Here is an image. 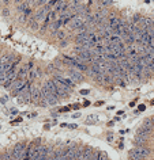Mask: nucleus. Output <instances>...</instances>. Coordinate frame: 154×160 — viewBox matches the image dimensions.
Instances as JSON below:
<instances>
[{"mask_svg": "<svg viewBox=\"0 0 154 160\" xmlns=\"http://www.w3.org/2000/svg\"><path fill=\"white\" fill-rule=\"evenodd\" d=\"M26 149H27V142L26 141H21L17 142L11 149V156L15 160H23L26 157Z\"/></svg>", "mask_w": 154, "mask_h": 160, "instance_id": "f257e3e1", "label": "nucleus"}, {"mask_svg": "<svg viewBox=\"0 0 154 160\" xmlns=\"http://www.w3.org/2000/svg\"><path fill=\"white\" fill-rule=\"evenodd\" d=\"M67 76L75 83H82L85 79V73L78 71L77 68H67Z\"/></svg>", "mask_w": 154, "mask_h": 160, "instance_id": "f03ea898", "label": "nucleus"}, {"mask_svg": "<svg viewBox=\"0 0 154 160\" xmlns=\"http://www.w3.org/2000/svg\"><path fill=\"white\" fill-rule=\"evenodd\" d=\"M134 149H135L136 153L141 156L143 160L147 159V156H150V153H151V152H150V149L146 147V145H139V147H134Z\"/></svg>", "mask_w": 154, "mask_h": 160, "instance_id": "7ed1b4c3", "label": "nucleus"}, {"mask_svg": "<svg viewBox=\"0 0 154 160\" xmlns=\"http://www.w3.org/2000/svg\"><path fill=\"white\" fill-rule=\"evenodd\" d=\"M30 99H32V103H38V101L41 99V91L37 87L33 85L32 87V92H30Z\"/></svg>", "mask_w": 154, "mask_h": 160, "instance_id": "20e7f679", "label": "nucleus"}, {"mask_svg": "<svg viewBox=\"0 0 154 160\" xmlns=\"http://www.w3.org/2000/svg\"><path fill=\"white\" fill-rule=\"evenodd\" d=\"M68 8H70V4H68L67 0H61L60 3H57V4L55 5V11H56L57 14L64 12V11H67Z\"/></svg>", "mask_w": 154, "mask_h": 160, "instance_id": "39448f33", "label": "nucleus"}, {"mask_svg": "<svg viewBox=\"0 0 154 160\" xmlns=\"http://www.w3.org/2000/svg\"><path fill=\"white\" fill-rule=\"evenodd\" d=\"M82 23H83V19L81 18V16H75V18L70 22V30H78L79 27L82 26Z\"/></svg>", "mask_w": 154, "mask_h": 160, "instance_id": "423d86ee", "label": "nucleus"}, {"mask_svg": "<svg viewBox=\"0 0 154 160\" xmlns=\"http://www.w3.org/2000/svg\"><path fill=\"white\" fill-rule=\"evenodd\" d=\"M61 27H63V22H61V19H57V21H55V22L50 23L48 30H49L52 34H55V33H56V31H59Z\"/></svg>", "mask_w": 154, "mask_h": 160, "instance_id": "0eeeda50", "label": "nucleus"}, {"mask_svg": "<svg viewBox=\"0 0 154 160\" xmlns=\"http://www.w3.org/2000/svg\"><path fill=\"white\" fill-rule=\"evenodd\" d=\"M27 80L26 79H19V77H17V79L14 80V83H12V85H11V91H14V90H17V91H19L21 90V87H23V84L26 83Z\"/></svg>", "mask_w": 154, "mask_h": 160, "instance_id": "6e6552de", "label": "nucleus"}, {"mask_svg": "<svg viewBox=\"0 0 154 160\" xmlns=\"http://www.w3.org/2000/svg\"><path fill=\"white\" fill-rule=\"evenodd\" d=\"M63 62L67 65L68 68H74L75 65H77V58L75 57H68V56H66V57H63Z\"/></svg>", "mask_w": 154, "mask_h": 160, "instance_id": "1a4fd4ad", "label": "nucleus"}, {"mask_svg": "<svg viewBox=\"0 0 154 160\" xmlns=\"http://www.w3.org/2000/svg\"><path fill=\"white\" fill-rule=\"evenodd\" d=\"M46 101H48V105H49V106H55V105H57V103L60 102V98L56 96L55 94H50L49 96L46 98Z\"/></svg>", "mask_w": 154, "mask_h": 160, "instance_id": "9d476101", "label": "nucleus"}, {"mask_svg": "<svg viewBox=\"0 0 154 160\" xmlns=\"http://www.w3.org/2000/svg\"><path fill=\"white\" fill-rule=\"evenodd\" d=\"M128 160H143L141 157V156L136 153V151L132 148V149H130V152H128Z\"/></svg>", "mask_w": 154, "mask_h": 160, "instance_id": "9b49d317", "label": "nucleus"}, {"mask_svg": "<svg viewBox=\"0 0 154 160\" xmlns=\"http://www.w3.org/2000/svg\"><path fill=\"white\" fill-rule=\"evenodd\" d=\"M74 68H77L78 71H81L82 73H86V71L89 69L87 64H83V62H77V65H75Z\"/></svg>", "mask_w": 154, "mask_h": 160, "instance_id": "f8f14e48", "label": "nucleus"}, {"mask_svg": "<svg viewBox=\"0 0 154 160\" xmlns=\"http://www.w3.org/2000/svg\"><path fill=\"white\" fill-rule=\"evenodd\" d=\"M143 18L141 14H135V15H132L131 18H130V23H134V25H138V23L141 22V19Z\"/></svg>", "mask_w": 154, "mask_h": 160, "instance_id": "ddd939ff", "label": "nucleus"}, {"mask_svg": "<svg viewBox=\"0 0 154 160\" xmlns=\"http://www.w3.org/2000/svg\"><path fill=\"white\" fill-rule=\"evenodd\" d=\"M29 27L32 29V30H38V22H37L34 18H30V22H29Z\"/></svg>", "mask_w": 154, "mask_h": 160, "instance_id": "4468645a", "label": "nucleus"}, {"mask_svg": "<svg viewBox=\"0 0 154 160\" xmlns=\"http://www.w3.org/2000/svg\"><path fill=\"white\" fill-rule=\"evenodd\" d=\"M27 8H29V3H27V1H22V3L18 5V11H19V12H25Z\"/></svg>", "mask_w": 154, "mask_h": 160, "instance_id": "2eb2a0df", "label": "nucleus"}, {"mask_svg": "<svg viewBox=\"0 0 154 160\" xmlns=\"http://www.w3.org/2000/svg\"><path fill=\"white\" fill-rule=\"evenodd\" d=\"M55 34H56V38H57V40H64V38H66V36H67V33H66V31L64 30H59V31H56V33H55Z\"/></svg>", "mask_w": 154, "mask_h": 160, "instance_id": "dca6fc26", "label": "nucleus"}, {"mask_svg": "<svg viewBox=\"0 0 154 160\" xmlns=\"http://www.w3.org/2000/svg\"><path fill=\"white\" fill-rule=\"evenodd\" d=\"M37 76H38V73H37L34 69L33 71L29 72V75H27V77H29V80H33V79H37Z\"/></svg>", "mask_w": 154, "mask_h": 160, "instance_id": "f3484780", "label": "nucleus"}, {"mask_svg": "<svg viewBox=\"0 0 154 160\" xmlns=\"http://www.w3.org/2000/svg\"><path fill=\"white\" fill-rule=\"evenodd\" d=\"M70 110H71V106H63L59 109V113H68Z\"/></svg>", "mask_w": 154, "mask_h": 160, "instance_id": "a211bd4d", "label": "nucleus"}, {"mask_svg": "<svg viewBox=\"0 0 154 160\" xmlns=\"http://www.w3.org/2000/svg\"><path fill=\"white\" fill-rule=\"evenodd\" d=\"M60 1H61V0H49V1H48V4H49L50 7H55V5L57 4V3H60Z\"/></svg>", "mask_w": 154, "mask_h": 160, "instance_id": "6ab92c4d", "label": "nucleus"}, {"mask_svg": "<svg viewBox=\"0 0 154 160\" xmlns=\"http://www.w3.org/2000/svg\"><path fill=\"white\" fill-rule=\"evenodd\" d=\"M98 160H109L108 155H106L105 152H100V159H98Z\"/></svg>", "mask_w": 154, "mask_h": 160, "instance_id": "aec40b11", "label": "nucleus"}, {"mask_svg": "<svg viewBox=\"0 0 154 160\" xmlns=\"http://www.w3.org/2000/svg\"><path fill=\"white\" fill-rule=\"evenodd\" d=\"M6 81V72H1L0 73V84H3Z\"/></svg>", "mask_w": 154, "mask_h": 160, "instance_id": "412c9836", "label": "nucleus"}, {"mask_svg": "<svg viewBox=\"0 0 154 160\" xmlns=\"http://www.w3.org/2000/svg\"><path fill=\"white\" fill-rule=\"evenodd\" d=\"M23 14H25L26 16H32V14H33V10L30 8V7H29V8H27V10H26V11H25V12H23Z\"/></svg>", "mask_w": 154, "mask_h": 160, "instance_id": "4be33fe9", "label": "nucleus"}, {"mask_svg": "<svg viewBox=\"0 0 154 160\" xmlns=\"http://www.w3.org/2000/svg\"><path fill=\"white\" fill-rule=\"evenodd\" d=\"M67 128L68 129H71V130H74V129H77L78 128V125L77 124H67Z\"/></svg>", "mask_w": 154, "mask_h": 160, "instance_id": "5701e85b", "label": "nucleus"}, {"mask_svg": "<svg viewBox=\"0 0 154 160\" xmlns=\"http://www.w3.org/2000/svg\"><path fill=\"white\" fill-rule=\"evenodd\" d=\"M106 141H108V142L113 141V136H112V133H108V136H106Z\"/></svg>", "mask_w": 154, "mask_h": 160, "instance_id": "b1692460", "label": "nucleus"}, {"mask_svg": "<svg viewBox=\"0 0 154 160\" xmlns=\"http://www.w3.org/2000/svg\"><path fill=\"white\" fill-rule=\"evenodd\" d=\"M67 45H68V40H66V38H64V40L60 41V46H67Z\"/></svg>", "mask_w": 154, "mask_h": 160, "instance_id": "393cba45", "label": "nucleus"}, {"mask_svg": "<svg viewBox=\"0 0 154 160\" xmlns=\"http://www.w3.org/2000/svg\"><path fill=\"white\" fill-rule=\"evenodd\" d=\"M1 15H4V16H8V15H10V8H4V10H3Z\"/></svg>", "mask_w": 154, "mask_h": 160, "instance_id": "a878e982", "label": "nucleus"}, {"mask_svg": "<svg viewBox=\"0 0 154 160\" xmlns=\"http://www.w3.org/2000/svg\"><path fill=\"white\" fill-rule=\"evenodd\" d=\"M81 106H82V105H79V103H74L73 106H71V109H75V110H79V109H81Z\"/></svg>", "mask_w": 154, "mask_h": 160, "instance_id": "bb28decb", "label": "nucleus"}, {"mask_svg": "<svg viewBox=\"0 0 154 160\" xmlns=\"http://www.w3.org/2000/svg\"><path fill=\"white\" fill-rule=\"evenodd\" d=\"M113 4V0H105L104 1V5H112Z\"/></svg>", "mask_w": 154, "mask_h": 160, "instance_id": "cd10ccee", "label": "nucleus"}, {"mask_svg": "<svg viewBox=\"0 0 154 160\" xmlns=\"http://www.w3.org/2000/svg\"><path fill=\"white\" fill-rule=\"evenodd\" d=\"M145 110H146L145 105H139V106H138V111H145Z\"/></svg>", "mask_w": 154, "mask_h": 160, "instance_id": "c85d7f7f", "label": "nucleus"}, {"mask_svg": "<svg viewBox=\"0 0 154 160\" xmlns=\"http://www.w3.org/2000/svg\"><path fill=\"white\" fill-rule=\"evenodd\" d=\"M7 101H8V96H3V98L0 99V102L3 103V105H4V103H7Z\"/></svg>", "mask_w": 154, "mask_h": 160, "instance_id": "c756f323", "label": "nucleus"}, {"mask_svg": "<svg viewBox=\"0 0 154 160\" xmlns=\"http://www.w3.org/2000/svg\"><path fill=\"white\" fill-rule=\"evenodd\" d=\"M90 92V91H89V90H86V88H83V90H81V94L82 95H87V94Z\"/></svg>", "mask_w": 154, "mask_h": 160, "instance_id": "7c9ffc66", "label": "nucleus"}, {"mask_svg": "<svg viewBox=\"0 0 154 160\" xmlns=\"http://www.w3.org/2000/svg\"><path fill=\"white\" fill-rule=\"evenodd\" d=\"M83 107H87V106H90V101H83V105H82Z\"/></svg>", "mask_w": 154, "mask_h": 160, "instance_id": "2f4dec72", "label": "nucleus"}, {"mask_svg": "<svg viewBox=\"0 0 154 160\" xmlns=\"http://www.w3.org/2000/svg\"><path fill=\"white\" fill-rule=\"evenodd\" d=\"M79 117H81V113H74V114H73L74 120H77V118H79Z\"/></svg>", "mask_w": 154, "mask_h": 160, "instance_id": "473e14b6", "label": "nucleus"}, {"mask_svg": "<svg viewBox=\"0 0 154 160\" xmlns=\"http://www.w3.org/2000/svg\"><path fill=\"white\" fill-rule=\"evenodd\" d=\"M48 1H49V0H38V4H40V5H44L45 3H48Z\"/></svg>", "mask_w": 154, "mask_h": 160, "instance_id": "72a5a7b5", "label": "nucleus"}, {"mask_svg": "<svg viewBox=\"0 0 154 160\" xmlns=\"http://www.w3.org/2000/svg\"><path fill=\"white\" fill-rule=\"evenodd\" d=\"M19 22H26V15H25V14H23L22 16L19 18Z\"/></svg>", "mask_w": 154, "mask_h": 160, "instance_id": "f704fd0d", "label": "nucleus"}, {"mask_svg": "<svg viewBox=\"0 0 154 160\" xmlns=\"http://www.w3.org/2000/svg\"><path fill=\"white\" fill-rule=\"evenodd\" d=\"M18 113H19V111L17 110V109H11V114H12V116H17Z\"/></svg>", "mask_w": 154, "mask_h": 160, "instance_id": "c9c22d12", "label": "nucleus"}, {"mask_svg": "<svg viewBox=\"0 0 154 160\" xmlns=\"http://www.w3.org/2000/svg\"><path fill=\"white\" fill-rule=\"evenodd\" d=\"M21 121H22V118H17V120L12 122V125H18V122H21Z\"/></svg>", "mask_w": 154, "mask_h": 160, "instance_id": "e433bc0d", "label": "nucleus"}, {"mask_svg": "<svg viewBox=\"0 0 154 160\" xmlns=\"http://www.w3.org/2000/svg\"><path fill=\"white\" fill-rule=\"evenodd\" d=\"M135 103H136V99L135 101H132V102H130V107H134L135 106Z\"/></svg>", "mask_w": 154, "mask_h": 160, "instance_id": "4c0bfd02", "label": "nucleus"}, {"mask_svg": "<svg viewBox=\"0 0 154 160\" xmlns=\"http://www.w3.org/2000/svg\"><path fill=\"white\" fill-rule=\"evenodd\" d=\"M102 105H104V102H102V101H100V102L95 103V106H102Z\"/></svg>", "mask_w": 154, "mask_h": 160, "instance_id": "58836bf2", "label": "nucleus"}, {"mask_svg": "<svg viewBox=\"0 0 154 160\" xmlns=\"http://www.w3.org/2000/svg\"><path fill=\"white\" fill-rule=\"evenodd\" d=\"M106 125H108V126H113V121H109V122H108V124H106Z\"/></svg>", "mask_w": 154, "mask_h": 160, "instance_id": "ea45409f", "label": "nucleus"}, {"mask_svg": "<svg viewBox=\"0 0 154 160\" xmlns=\"http://www.w3.org/2000/svg\"><path fill=\"white\" fill-rule=\"evenodd\" d=\"M12 1H15V3H22V1H25V0H12Z\"/></svg>", "mask_w": 154, "mask_h": 160, "instance_id": "a19ab883", "label": "nucleus"}, {"mask_svg": "<svg viewBox=\"0 0 154 160\" xmlns=\"http://www.w3.org/2000/svg\"><path fill=\"white\" fill-rule=\"evenodd\" d=\"M10 1H11V0H4V4H8Z\"/></svg>", "mask_w": 154, "mask_h": 160, "instance_id": "79ce46f5", "label": "nucleus"}, {"mask_svg": "<svg viewBox=\"0 0 154 160\" xmlns=\"http://www.w3.org/2000/svg\"><path fill=\"white\" fill-rule=\"evenodd\" d=\"M151 121H153V125H154V116L151 117Z\"/></svg>", "mask_w": 154, "mask_h": 160, "instance_id": "37998d69", "label": "nucleus"}]
</instances>
